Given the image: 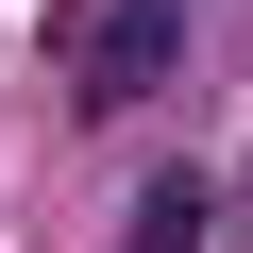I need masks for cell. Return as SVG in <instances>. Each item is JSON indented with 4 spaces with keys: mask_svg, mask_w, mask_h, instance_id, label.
I'll return each mask as SVG.
<instances>
[{
    "mask_svg": "<svg viewBox=\"0 0 253 253\" xmlns=\"http://www.w3.org/2000/svg\"><path fill=\"white\" fill-rule=\"evenodd\" d=\"M169 51H186V0H118L101 51H84V101H101V118H118V101H152V84H169Z\"/></svg>",
    "mask_w": 253,
    "mask_h": 253,
    "instance_id": "cell-1",
    "label": "cell"
},
{
    "mask_svg": "<svg viewBox=\"0 0 253 253\" xmlns=\"http://www.w3.org/2000/svg\"><path fill=\"white\" fill-rule=\"evenodd\" d=\"M203 219H219V203H203V169H152V186H135V219H118V253H203Z\"/></svg>",
    "mask_w": 253,
    "mask_h": 253,
    "instance_id": "cell-2",
    "label": "cell"
}]
</instances>
